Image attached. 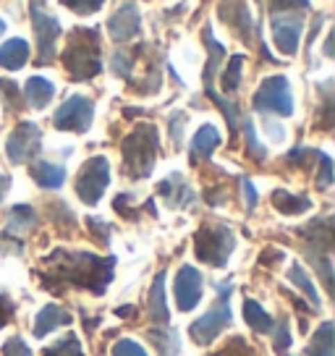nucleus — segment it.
<instances>
[{"instance_id":"obj_14","label":"nucleus","mask_w":335,"mask_h":356,"mask_svg":"<svg viewBox=\"0 0 335 356\" xmlns=\"http://www.w3.org/2000/svg\"><path fill=\"white\" fill-rule=\"evenodd\" d=\"M220 19L228 24V29H234L236 37L252 42L254 19H252V13H249L244 0H223V3H220Z\"/></svg>"},{"instance_id":"obj_31","label":"nucleus","mask_w":335,"mask_h":356,"mask_svg":"<svg viewBox=\"0 0 335 356\" xmlns=\"http://www.w3.org/2000/svg\"><path fill=\"white\" fill-rule=\"evenodd\" d=\"M60 3L74 13H79V16H92V13L100 11L105 0H60Z\"/></svg>"},{"instance_id":"obj_35","label":"nucleus","mask_w":335,"mask_h":356,"mask_svg":"<svg viewBox=\"0 0 335 356\" xmlns=\"http://www.w3.org/2000/svg\"><path fill=\"white\" fill-rule=\"evenodd\" d=\"M320 157V176H317V186L320 189H327L333 184V163L327 155H317Z\"/></svg>"},{"instance_id":"obj_39","label":"nucleus","mask_w":335,"mask_h":356,"mask_svg":"<svg viewBox=\"0 0 335 356\" xmlns=\"http://www.w3.org/2000/svg\"><path fill=\"white\" fill-rule=\"evenodd\" d=\"M265 126H268V134L272 136V139H275V142H283V139H286V131H283V126H280V123L268 121Z\"/></svg>"},{"instance_id":"obj_17","label":"nucleus","mask_w":335,"mask_h":356,"mask_svg":"<svg viewBox=\"0 0 335 356\" xmlns=\"http://www.w3.org/2000/svg\"><path fill=\"white\" fill-rule=\"evenodd\" d=\"M147 317L157 325L170 320V312H168V301H165V273L155 275V283H152L149 296H147Z\"/></svg>"},{"instance_id":"obj_33","label":"nucleus","mask_w":335,"mask_h":356,"mask_svg":"<svg viewBox=\"0 0 335 356\" xmlns=\"http://www.w3.org/2000/svg\"><path fill=\"white\" fill-rule=\"evenodd\" d=\"M113 356H147V351L131 338H123V341L113 346Z\"/></svg>"},{"instance_id":"obj_1","label":"nucleus","mask_w":335,"mask_h":356,"mask_svg":"<svg viewBox=\"0 0 335 356\" xmlns=\"http://www.w3.org/2000/svg\"><path fill=\"white\" fill-rule=\"evenodd\" d=\"M50 275H56V286H79L92 293H102L113 278L115 259H100L87 252H53L45 259Z\"/></svg>"},{"instance_id":"obj_18","label":"nucleus","mask_w":335,"mask_h":356,"mask_svg":"<svg viewBox=\"0 0 335 356\" xmlns=\"http://www.w3.org/2000/svg\"><path fill=\"white\" fill-rule=\"evenodd\" d=\"M29 60V44L22 37H13L6 44H0V66L6 71H19Z\"/></svg>"},{"instance_id":"obj_24","label":"nucleus","mask_w":335,"mask_h":356,"mask_svg":"<svg viewBox=\"0 0 335 356\" xmlns=\"http://www.w3.org/2000/svg\"><path fill=\"white\" fill-rule=\"evenodd\" d=\"M37 225V215L29 204H16L8 215V225H6V234H26Z\"/></svg>"},{"instance_id":"obj_34","label":"nucleus","mask_w":335,"mask_h":356,"mask_svg":"<svg viewBox=\"0 0 335 356\" xmlns=\"http://www.w3.org/2000/svg\"><path fill=\"white\" fill-rule=\"evenodd\" d=\"M3 356H32V351H29V346L24 343L19 335H13V338H8L3 343Z\"/></svg>"},{"instance_id":"obj_32","label":"nucleus","mask_w":335,"mask_h":356,"mask_svg":"<svg viewBox=\"0 0 335 356\" xmlns=\"http://www.w3.org/2000/svg\"><path fill=\"white\" fill-rule=\"evenodd\" d=\"M268 8L272 16L293 13V8H309V0H268Z\"/></svg>"},{"instance_id":"obj_11","label":"nucleus","mask_w":335,"mask_h":356,"mask_svg":"<svg viewBox=\"0 0 335 356\" xmlns=\"http://www.w3.org/2000/svg\"><path fill=\"white\" fill-rule=\"evenodd\" d=\"M272 42L278 47L283 56H293L299 50V42H302V32H304V22L293 13H278L272 16Z\"/></svg>"},{"instance_id":"obj_2","label":"nucleus","mask_w":335,"mask_h":356,"mask_svg":"<svg viewBox=\"0 0 335 356\" xmlns=\"http://www.w3.org/2000/svg\"><path fill=\"white\" fill-rule=\"evenodd\" d=\"M63 66L76 81L97 76L102 71L100 32L97 29H74L63 47Z\"/></svg>"},{"instance_id":"obj_23","label":"nucleus","mask_w":335,"mask_h":356,"mask_svg":"<svg viewBox=\"0 0 335 356\" xmlns=\"http://www.w3.org/2000/svg\"><path fill=\"white\" fill-rule=\"evenodd\" d=\"M244 320H246V325H249L252 330H257V333H270V330L275 327V320L259 307L257 301H252V299L244 301Z\"/></svg>"},{"instance_id":"obj_6","label":"nucleus","mask_w":335,"mask_h":356,"mask_svg":"<svg viewBox=\"0 0 335 356\" xmlns=\"http://www.w3.org/2000/svg\"><path fill=\"white\" fill-rule=\"evenodd\" d=\"M111 184V165L105 157H90L76 176V194L84 204H97Z\"/></svg>"},{"instance_id":"obj_10","label":"nucleus","mask_w":335,"mask_h":356,"mask_svg":"<svg viewBox=\"0 0 335 356\" xmlns=\"http://www.w3.org/2000/svg\"><path fill=\"white\" fill-rule=\"evenodd\" d=\"M40 147H42V131H40V126L24 121L8 136L6 152H8V160H11L13 165H22V163H29V160L37 157Z\"/></svg>"},{"instance_id":"obj_8","label":"nucleus","mask_w":335,"mask_h":356,"mask_svg":"<svg viewBox=\"0 0 335 356\" xmlns=\"http://www.w3.org/2000/svg\"><path fill=\"white\" fill-rule=\"evenodd\" d=\"M29 13H32L34 34H37V47H40V58H37V60H40V66H47V63H53V58H56L60 24H58L56 16H50V13L42 8L40 0H32Z\"/></svg>"},{"instance_id":"obj_19","label":"nucleus","mask_w":335,"mask_h":356,"mask_svg":"<svg viewBox=\"0 0 335 356\" xmlns=\"http://www.w3.org/2000/svg\"><path fill=\"white\" fill-rule=\"evenodd\" d=\"M68 323H71V314H68V312H63L60 307H56V304H47V307L40 309L37 320H34V335L42 338V335L53 333L56 327L68 325Z\"/></svg>"},{"instance_id":"obj_38","label":"nucleus","mask_w":335,"mask_h":356,"mask_svg":"<svg viewBox=\"0 0 335 356\" xmlns=\"http://www.w3.org/2000/svg\"><path fill=\"white\" fill-rule=\"evenodd\" d=\"M244 194H246V207L254 210V204H257V189H254L252 181H246V178H244Z\"/></svg>"},{"instance_id":"obj_7","label":"nucleus","mask_w":335,"mask_h":356,"mask_svg":"<svg viewBox=\"0 0 335 356\" xmlns=\"http://www.w3.org/2000/svg\"><path fill=\"white\" fill-rule=\"evenodd\" d=\"M254 111L272 113V115H293V95H291L288 79L270 76L254 92Z\"/></svg>"},{"instance_id":"obj_27","label":"nucleus","mask_w":335,"mask_h":356,"mask_svg":"<svg viewBox=\"0 0 335 356\" xmlns=\"http://www.w3.org/2000/svg\"><path fill=\"white\" fill-rule=\"evenodd\" d=\"M288 280L293 283V286H296V289L302 291L307 299L312 301L314 309H320V293H317L314 283L309 280V275H307V270H304L302 265H296V262H293V265L288 267Z\"/></svg>"},{"instance_id":"obj_29","label":"nucleus","mask_w":335,"mask_h":356,"mask_svg":"<svg viewBox=\"0 0 335 356\" xmlns=\"http://www.w3.org/2000/svg\"><path fill=\"white\" fill-rule=\"evenodd\" d=\"M45 356H84V351H81V343H79L76 335L68 333L66 338H60L56 346L45 348Z\"/></svg>"},{"instance_id":"obj_37","label":"nucleus","mask_w":335,"mask_h":356,"mask_svg":"<svg viewBox=\"0 0 335 356\" xmlns=\"http://www.w3.org/2000/svg\"><path fill=\"white\" fill-rule=\"evenodd\" d=\"M183 118H186L183 113H173V115H170V126H173V142H176V145H181V123H183Z\"/></svg>"},{"instance_id":"obj_3","label":"nucleus","mask_w":335,"mask_h":356,"mask_svg":"<svg viewBox=\"0 0 335 356\" xmlns=\"http://www.w3.org/2000/svg\"><path fill=\"white\" fill-rule=\"evenodd\" d=\"M157 129L152 123H142L123 142V173L131 178H145L152 173L157 157Z\"/></svg>"},{"instance_id":"obj_25","label":"nucleus","mask_w":335,"mask_h":356,"mask_svg":"<svg viewBox=\"0 0 335 356\" xmlns=\"http://www.w3.org/2000/svg\"><path fill=\"white\" fill-rule=\"evenodd\" d=\"M272 204H275L278 212H283V215H302V212H307L312 207V202L307 200V197H293V194L286 189L272 191Z\"/></svg>"},{"instance_id":"obj_12","label":"nucleus","mask_w":335,"mask_h":356,"mask_svg":"<svg viewBox=\"0 0 335 356\" xmlns=\"http://www.w3.org/2000/svg\"><path fill=\"white\" fill-rule=\"evenodd\" d=\"M202 301V273L197 267L183 265L176 275V304L181 312H191Z\"/></svg>"},{"instance_id":"obj_5","label":"nucleus","mask_w":335,"mask_h":356,"mask_svg":"<svg viewBox=\"0 0 335 356\" xmlns=\"http://www.w3.org/2000/svg\"><path fill=\"white\" fill-rule=\"evenodd\" d=\"M236 246V236L228 225L220 222H210V225H202L197 236H194V252L202 262L213 267H225L228 257Z\"/></svg>"},{"instance_id":"obj_15","label":"nucleus","mask_w":335,"mask_h":356,"mask_svg":"<svg viewBox=\"0 0 335 356\" xmlns=\"http://www.w3.org/2000/svg\"><path fill=\"white\" fill-rule=\"evenodd\" d=\"M157 191H160V197L168 202V207H189L191 202H194V191H191V186L183 181L181 173H173L170 178H165Z\"/></svg>"},{"instance_id":"obj_13","label":"nucleus","mask_w":335,"mask_h":356,"mask_svg":"<svg viewBox=\"0 0 335 356\" xmlns=\"http://www.w3.org/2000/svg\"><path fill=\"white\" fill-rule=\"evenodd\" d=\"M139 29H142V19H139L136 3H123L121 8L111 16V22H108V34H111V40H115V42L134 40L136 34H139Z\"/></svg>"},{"instance_id":"obj_20","label":"nucleus","mask_w":335,"mask_h":356,"mask_svg":"<svg viewBox=\"0 0 335 356\" xmlns=\"http://www.w3.org/2000/svg\"><path fill=\"white\" fill-rule=\"evenodd\" d=\"M24 97H26V102L32 105L34 111H42V108L50 105V100L56 97V87H53V81H47V79L32 76L26 81V87H24Z\"/></svg>"},{"instance_id":"obj_26","label":"nucleus","mask_w":335,"mask_h":356,"mask_svg":"<svg viewBox=\"0 0 335 356\" xmlns=\"http://www.w3.org/2000/svg\"><path fill=\"white\" fill-rule=\"evenodd\" d=\"M147 338H149V343L160 351V356L181 354V338L176 330H147Z\"/></svg>"},{"instance_id":"obj_40","label":"nucleus","mask_w":335,"mask_h":356,"mask_svg":"<svg viewBox=\"0 0 335 356\" xmlns=\"http://www.w3.org/2000/svg\"><path fill=\"white\" fill-rule=\"evenodd\" d=\"M8 189H11V178L0 176V202H3V197H6V191Z\"/></svg>"},{"instance_id":"obj_28","label":"nucleus","mask_w":335,"mask_h":356,"mask_svg":"<svg viewBox=\"0 0 335 356\" xmlns=\"http://www.w3.org/2000/svg\"><path fill=\"white\" fill-rule=\"evenodd\" d=\"M241 66H244V56H234L228 60V66L223 68V74H220V87H223L228 95L236 92L238 84H241Z\"/></svg>"},{"instance_id":"obj_30","label":"nucleus","mask_w":335,"mask_h":356,"mask_svg":"<svg viewBox=\"0 0 335 356\" xmlns=\"http://www.w3.org/2000/svg\"><path fill=\"white\" fill-rule=\"evenodd\" d=\"M244 136H246V147H249V155L262 163V160L268 157V149L257 142V134H254V126H252V121H244Z\"/></svg>"},{"instance_id":"obj_4","label":"nucleus","mask_w":335,"mask_h":356,"mask_svg":"<svg viewBox=\"0 0 335 356\" xmlns=\"http://www.w3.org/2000/svg\"><path fill=\"white\" fill-rule=\"evenodd\" d=\"M231 293H234V283H231V280H225V283L218 286V301H215V307L207 312V314H202L199 320L189 327V335L194 338V343H199V346L213 343L215 338L234 323L231 301H228Z\"/></svg>"},{"instance_id":"obj_36","label":"nucleus","mask_w":335,"mask_h":356,"mask_svg":"<svg viewBox=\"0 0 335 356\" xmlns=\"http://www.w3.org/2000/svg\"><path fill=\"white\" fill-rule=\"evenodd\" d=\"M272 333H275V338H272V348H275V351H286V348H288V346H291L288 323H286V320H280L278 327H275Z\"/></svg>"},{"instance_id":"obj_22","label":"nucleus","mask_w":335,"mask_h":356,"mask_svg":"<svg viewBox=\"0 0 335 356\" xmlns=\"http://www.w3.org/2000/svg\"><path fill=\"white\" fill-rule=\"evenodd\" d=\"M309 356H335V325L322 323V327L314 333L312 343L307 348Z\"/></svg>"},{"instance_id":"obj_16","label":"nucleus","mask_w":335,"mask_h":356,"mask_svg":"<svg viewBox=\"0 0 335 356\" xmlns=\"http://www.w3.org/2000/svg\"><path fill=\"white\" fill-rule=\"evenodd\" d=\"M218 147H220V131L207 123V126H202L199 131L194 134V139H191V147H189L191 160H194V163L210 160Z\"/></svg>"},{"instance_id":"obj_9","label":"nucleus","mask_w":335,"mask_h":356,"mask_svg":"<svg viewBox=\"0 0 335 356\" xmlns=\"http://www.w3.org/2000/svg\"><path fill=\"white\" fill-rule=\"evenodd\" d=\"M92 118H95V105H92L90 97L74 95V97H68L56 111L53 123H56V129H60V131L84 134L92 126Z\"/></svg>"},{"instance_id":"obj_21","label":"nucleus","mask_w":335,"mask_h":356,"mask_svg":"<svg viewBox=\"0 0 335 356\" xmlns=\"http://www.w3.org/2000/svg\"><path fill=\"white\" fill-rule=\"evenodd\" d=\"M29 173H32V178L42 189H58V186H63V181H66V170L60 165H56V163H47V160L32 163Z\"/></svg>"},{"instance_id":"obj_41","label":"nucleus","mask_w":335,"mask_h":356,"mask_svg":"<svg viewBox=\"0 0 335 356\" xmlns=\"http://www.w3.org/2000/svg\"><path fill=\"white\" fill-rule=\"evenodd\" d=\"M6 32V22H3V19H0V34Z\"/></svg>"}]
</instances>
